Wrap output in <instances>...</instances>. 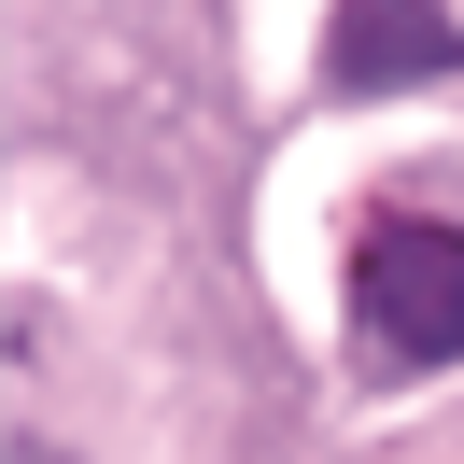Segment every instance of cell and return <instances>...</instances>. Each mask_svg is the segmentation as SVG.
Listing matches in <instances>:
<instances>
[{"instance_id": "3", "label": "cell", "mask_w": 464, "mask_h": 464, "mask_svg": "<svg viewBox=\"0 0 464 464\" xmlns=\"http://www.w3.org/2000/svg\"><path fill=\"white\" fill-rule=\"evenodd\" d=\"M14 464H71V450H43V436H14Z\"/></svg>"}, {"instance_id": "1", "label": "cell", "mask_w": 464, "mask_h": 464, "mask_svg": "<svg viewBox=\"0 0 464 464\" xmlns=\"http://www.w3.org/2000/svg\"><path fill=\"white\" fill-rule=\"evenodd\" d=\"M352 352H366L380 380L464 366V226L394 211V226L352 239Z\"/></svg>"}, {"instance_id": "2", "label": "cell", "mask_w": 464, "mask_h": 464, "mask_svg": "<svg viewBox=\"0 0 464 464\" xmlns=\"http://www.w3.org/2000/svg\"><path fill=\"white\" fill-rule=\"evenodd\" d=\"M464 29L450 0H338L324 14V99H408V85H450Z\"/></svg>"}]
</instances>
